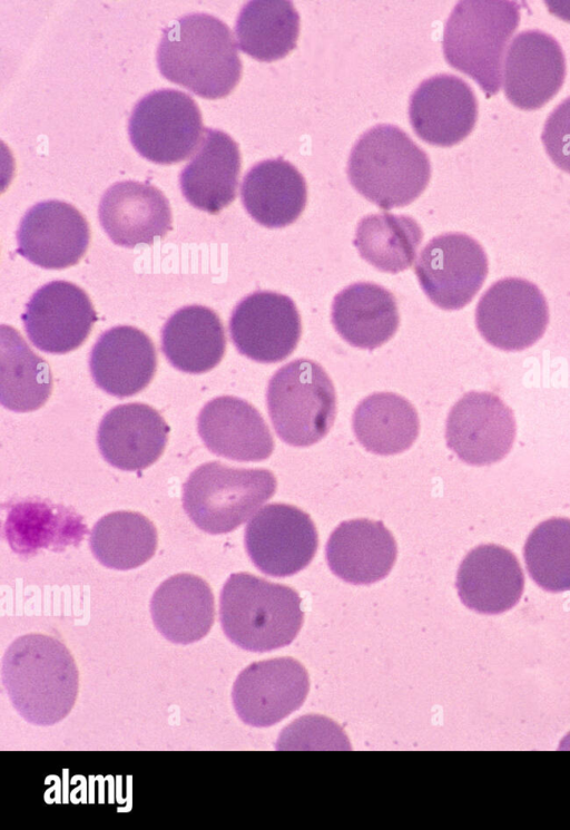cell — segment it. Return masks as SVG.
I'll return each mask as SVG.
<instances>
[{"label": "cell", "mask_w": 570, "mask_h": 830, "mask_svg": "<svg viewBox=\"0 0 570 830\" xmlns=\"http://www.w3.org/2000/svg\"><path fill=\"white\" fill-rule=\"evenodd\" d=\"M3 687L27 722L50 726L72 710L79 686L78 668L66 645L43 634H26L4 651Z\"/></svg>", "instance_id": "obj_1"}, {"label": "cell", "mask_w": 570, "mask_h": 830, "mask_svg": "<svg viewBox=\"0 0 570 830\" xmlns=\"http://www.w3.org/2000/svg\"><path fill=\"white\" fill-rule=\"evenodd\" d=\"M156 59L166 79L207 99L228 95L242 75L230 29L207 13L186 14L164 28Z\"/></svg>", "instance_id": "obj_2"}, {"label": "cell", "mask_w": 570, "mask_h": 830, "mask_svg": "<svg viewBox=\"0 0 570 830\" xmlns=\"http://www.w3.org/2000/svg\"><path fill=\"white\" fill-rule=\"evenodd\" d=\"M352 186L383 209L412 203L431 177L428 154L400 127L376 125L361 135L347 160Z\"/></svg>", "instance_id": "obj_3"}, {"label": "cell", "mask_w": 570, "mask_h": 830, "mask_svg": "<svg viewBox=\"0 0 570 830\" xmlns=\"http://www.w3.org/2000/svg\"><path fill=\"white\" fill-rule=\"evenodd\" d=\"M301 603L292 587L235 573L220 592V626L227 638L243 650H276L291 644L298 634L304 621Z\"/></svg>", "instance_id": "obj_4"}, {"label": "cell", "mask_w": 570, "mask_h": 830, "mask_svg": "<svg viewBox=\"0 0 570 830\" xmlns=\"http://www.w3.org/2000/svg\"><path fill=\"white\" fill-rule=\"evenodd\" d=\"M520 9L513 0H462L445 22V60L475 80L488 96L501 87L503 53L518 28Z\"/></svg>", "instance_id": "obj_5"}, {"label": "cell", "mask_w": 570, "mask_h": 830, "mask_svg": "<svg viewBox=\"0 0 570 830\" xmlns=\"http://www.w3.org/2000/svg\"><path fill=\"white\" fill-rule=\"evenodd\" d=\"M267 469L234 468L219 461L199 466L183 485V507L202 530L218 535L247 521L276 491Z\"/></svg>", "instance_id": "obj_6"}, {"label": "cell", "mask_w": 570, "mask_h": 830, "mask_svg": "<svg viewBox=\"0 0 570 830\" xmlns=\"http://www.w3.org/2000/svg\"><path fill=\"white\" fill-rule=\"evenodd\" d=\"M266 404L276 434L293 447L323 439L336 416V393L325 370L309 359L279 368L269 379Z\"/></svg>", "instance_id": "obj_7"}, {"label": "cell", "mask_w": 570, "mask_h": 830, "mask_svg": "<svg viewBox=\"0 0 570 830\" xmlns=\"http://www.w3.org/2000/svg\"><path fill=\"white\" fill-rule=\"evenodd\" d=\"M203 130L197 104L177 89L147 94L135 105L128 120L134 148L156 164H174L188 157Z\"/></svg>", "instance_id": "obj_8"}, {"label": "cell", "mask_w": 570, "mask_h": 830, "mask_svg": "<svg viewBox=\"0 0 570 830\" xmlns=\"http://www.w3.org/2000/svg\"><path fill=\"white\" fill-rule=\"evenodd\" d=\"M246 551L262 573L273 577L294 575L313 560L318 535L302 509L287 504H268L245 528Z\"/></svg>", "instance_id": "obj_9"}, {"label": "cell", "mask_w": 570, "mask_h": 830, "mask_svg": "<svg viewBox=\"0 0 570 830\" xmlns=\"http://www.w3.org/2000/svg\"><path fill=\"white\" fill-rule=\"evenodd\" d=\"M426 296L443 310H459L472 301L488 274V257L478 241L464 233L433 237L414 267Z\"/></svg>", "instance_id": "obj_10"}, {"label": "cell", "mask_w": 570, "mask_h": 830, "mask_svg": "<svg viewBox=\"0 0 570 830\" xmlns=\"http://www.w3.org/2000/svg\"><path fill=\"white\" fill-rule=\"evenodd\" d=\"M549 323V307L539 287L520 277L493 283L480 297L475 324L482 338L505 351L534 344Z\"/></svg>", "instance_id": "obj_11"}, {"label": "cell", "mask_w": 570, "mask_h": 830, "mask_svg": "<svg viewBox=\"0 0 570 830\" xmlns=\"http://www.w3.org/2000/svg\"><path fill=\"white\" fill-rule=\"evenodd\" d=\"M237 351L261 363L285 360L296 348L302 323L294 301L272 291H257L240 300L229 319Z\"/></svg>", "instance_id": "obj_12"}, {"label": "cell", "mask_w": 570, "mask_h": 830, "mask_svg": "<svg viewBox=\"0 0 570 830\" xmlns=\"http://www.w3.org/2000/svg\"><path fill=\"white\" fill-rule=\"evenodd\" d=\"M512 410L492 392L471 391L451 408L445 423L448 447L465 463L488 466L503 459L515 438Z\"/></svg>", "instance_id": "obj_13"}, {"label": "cell", "mask_w": 570, "mask_h": 830, "mask_svg": "<svg viewBox=\"0 0 570 830\" xmlns=\"http://www.w3.org/2000/svg\"><path fill=\"white\" fill-rule=\"evenodd\" d=\"M309 689L304 666L294 658L259 661L244 668L232 690L239 719L255 728H267L297 710Z\"/></svg>", "instance_id": "obj_14"}, {"label": "cell", "mask_w": 570, "mask_h": 830, "mask_svg": "<svg viewBox=\"0 0 570 830\" xmlns=\"http://www.w3.org/2000/svg\"><path fill=\"white\" fill-rule=\"evenodd\" d=\"M21 319L36 348L62 354L83 343L97 315L83 290L67 281H53L32 294Z\"/></svg>", "instance_id": "obj_15"}, {"label": "cell", "mask_w": 570, "mask_h": 830, "mask_svg": "<svg viewBox=\"0 0 570 830\" xmlns=\"http://www.w3.org/2000/svg\"><path fill=\"white\" fill-rule=\"evenodd\" d=\"M564 77V55L552 36L527 30L513 38L502 68V87L511 104L538 109L560 90Z\"/></svg>", "instance_id": "obj_16"}, {"label": "cell", "mask_w": 570, "mask_h": 830, "mask_svg": "<svg viewBox=\"0 0 570 830\" xmlns=\"http://www.w3.org/2000/svg\"><path fill=\"white\" fill-rule=\"evenodd\" d=\"M89 226L83 215L61 201H45L30 207L17 231V252L43 268L75 265L89 244Z\"/></svg>", "instance_id": "obj_17"}, {"label": "cell", "mask_w": 570, "mask_h": 830, "mask_svg": "<svg viewBox=\"0 0 570 830\" xmlns=\"http://www.w3.org/2000/svg\"><path fill=\"white\" fill-rule=\"evenodd\" d=\"M409 117L424 141L449 147L464 139L478 118V100L461 78L440 74L423 80L411 94Z\"/></svg>", "instance_id": "obj_18"}, {"label": "cell", "mask_w": 570, "mask_h": 830, "mask_svg": "<svg viewBox=\"0 0 570 830\" xmlns=\"http://www.w3.org/2000/svg\"><path fill=\"white\" fill-rule=\"evenodd\" d=\"M98 216L110 240L125 247L153 244L171 230L168 199L147 183L122 180L111 185L100 199Z\"/></svg>", "instance_id": "obj_19"}, {"label": "cell", "mask_w": 570, "mask_h": 830, "mask_svg": "<svg viewBox=\"0 0 570 830\" xmlns=\"http://www.w3.org/2000/svg\"><path fill=\"white\" fill-rule=\"evenodd\" d=\"M197 429L209 451L235 461L265 460L275 446L259 411L233 396L207 402L198 414Z\"/></svg>", "instance_id": "obj_20"}, {"label": "cell", "mask_w": 570, "mask_h": 830, "mask_svg": "<svg viewBox=\"0 0 570 830\" xmlns=\"http://www.w3.org/2000/svg\"><path fill=\"white\" fill-rule=\"evenodd\" d=\"M169 427L154 408L126 403L109 410L100 421L97 442L104 459L127 471L154 463L167 443Z\"/></svg>", "instance_id": "obj_21"}, {"label": "cell", "mask_w": 570, "mask_h": 830, "mask_svg": "<svg viewBox=\"0 0 570 830\" xmlns=\"http://www.w3.org/2000/svg\"><path fill=\"white\" fill-rule=\"evenodd\" d=\"M455 586L468 608L481 614H500L521 598L524 575L511 550L484 544L465 555L458 569Z\"/></svg>", "instance_id": "obj_22"}, {"label": "cell", "mask_w": 570, "mask_h": 830, "mask_svg": "<svg viewBox=\"0 0 570 830\" xmlns=\"http://www.w3.org/2000/svg\"><path fill=\"white\" fill-rule=\"evenodd\" d=\"M157 365L154 343L142 331L119 325L105 331L94 344L89 368L98 388L118 397H130L151 381Z\"/></svg>", "instance_id": "obj_23"}, {"label": "cell", "mask_w": 570, "mask_h": 830, "mask_svg": "<svg viewBox=\"0 0 570 830\" xmlns=\"http://www.w3.org/2000/svg\"><path fill=\"white\" fill-rule=\"evenodd\" d=\"M397 555L396 541L382 521L366 518L341 523L331 534L325 557L330 569L354 585H368L387 576Z\"/></svg>", "instance_id": "obj_24"}, {"label": "cell", "mask_w": 570, "mask_h": 830, "mask_svg": "<svg viewBox=\"0 0 570 830\" xmlns=\"http://www.w3.org/2000/svg\"><path fill=\"white\" fill-rule=\"evenodd\" d=\"M239 170L237 143L219 129L205 128L196 152L180 172L181 193L194 207L218 213L235 199Z\"/></svg>", "instance_id": "obj_25"}, {"label": "cell", "mask_w": 570, "mask_h": 830, "mask_svg": "<svg viewBox=\"0 0 570 830\" xmlns=\"http://www.w3.org/2000/svg\"><path fill=\"white\" fill-rule=\"evenodd\" d=\"M247 213L261 225L279 228L295 222L305 208L307 187L303 175L278 157L252 166L240 185Z\"/></svg>", "instance_id": "obj_26"}, {"label": "cell", "mask_w": 570, "mask_h": 830, "mask_svg": "<svg viewBox=\"0 0 570 830\" xmlns=\"http://www.w3.org/2000/svg\"><path fill=\"white\" fill-rule=\"evenodd\" d=\"M157 631L176 644H190L210 631L215 603L209 585L193 574H177L164 580L150 600Z\"/></svg>", "instance_id": "obj_27"}, {"label": "cell", "mask_w": 570, "mask_h": 830, "mask_svg": "<svg viewBox=\"0 0 570 830\" xmlns=\"http://www.w3.org/2000/svg\"><path fill=\"white\" fill-rule=\"evenodd\" d=\"M331 319L336 332L348 344L366 350L387 342L400 324L395 296L372 282H357L337 293Z\"/></svg>", "instance_id": "obj_28"}, {"label": "cell", "mask_w": 570, "mask_h": 830, "mask_svg": "<svg viewBox=\"0 0 570 830\" xmlns=\"http://www.w3.org/2000/svg\"><path fill=\"white\" fill-rule=\"evenodd\" d=\"M226 349L224 326L218 315L204 305L176 311L161 330V351L179 371L204 373L216 367Z\"/></svg>", "instance_id": "obj_29"}, {"label": "cell", "mask_w": 570, "mask_h": 830, "mask_svg": "<svg viewBox=\"0 0 570 830\" xmlns=\"http://www.w3.org/2000/svg\"><path fill=\"white\" fill-rule=\"evenodd\" d=\"M87 533L80 516L43 500H21L10 506L4 536L20 555H32L41 548L61 550L78 545Z\"/></svg>", "instance_id": "obj_30"}, {"label": "cell", "mask_w": 570, "mask_h": 830, "mask_svg": "<svg viewBox=\"0 0 570 830\" xmlns=\"http://www.w3.org/2000/svg\"><path fill=\"white\" fill-rule=\"evenodd\" d=\"M352 426L357 441L370 452L391 456L409 449L420 432L412 403L393 392H376L355 408Z\"/></svg>", "instance_id": "obj_31"}, {"label": "cell", "mask_w": 570, "mask_h": 830, "mask_svg": "<svg viewBox=\"0 0 570 830\" xmlns=\"http://www.w3.org/2000/svg\"><path fill=\"white\" fill-rule=\"evenodd\" d=\"M52 378L48 363L37 355L12 326H0V401L16 412L39 409L49 398Z\"/></svg>", "instance_id": "obj_32"}, {"label": "cell", "mask_w": 570, "mask_h": 830, "mask_svg": "<svg viewBox=\"0 0 570 830\" xmlns=\"http://www.w3.org/2000/svg\"><path fill=\"white\" fill-rule=\"evenodd\" d=\"M299 14L287 0H252L240 9L235 35L238 47L261 61L285 57L296 47Z\"/></svg>", "instance_id": "obj_33"}, {"label": "cell", "mask_w": 570, "mask_h": 830, "mask_svg": "<svg viewBox=\"0 0 570 830\" xmlns=\"http://www.w3.org/2000/svg\"><path fill=\"white\" fill-rule=\"evenodd\" d=\"M422 238V228L411 216L377 213L357 223L353 243L375 268L396 274L413 264Z\"/></svg>", "instance_id": "obj_34"}, {"label": "cell", "mask_w": 570, "mask_h": 830, "mask_svg": "<svg viewBox=\"0 0 570 830\" xmlns=\"http://www.w3.org/2000/svg\"><path fill=\"white\" fill-rule=\"evenodd\" d=\"M90 549L97 560L112 569H132L149 560L157 548V530L145 516L115 511L92 527Z\"/></svg>", "instance_id": "obj_35"}, {"label": "cell", "mask_w": 570, "mask_h": 830, "mask_svg": "<svg viewBox=\"0 0 570 830\" xmlns=\"http://www.w3.org/2000/svg\"><path fill=\"white\" fill-rule=\"evenodd\" d=\"M527 570L547 592L570 590V519L553 517L529 534L523 547Z\"/></svg>", "instance_id": "obj_36"}, {"label": "cell", "mask_w": 570, "mask_h": 830, "mask_svg": "<svg viewBox=\"0 0 570 830\" xmlns=\"http://www.w3.org/2000/svg\"><path fill=\"white\" fill-rule=\"evenodd\" d=\"M541 139L553 164L570 174V97L550 113Z\"/></svg>", "instance_id": "obj_37"}]
</instances>
